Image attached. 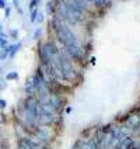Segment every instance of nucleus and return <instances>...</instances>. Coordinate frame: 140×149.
<instances>
[{
	"mask_svg": "<svg viewBox=\"0 0 140 149\" xmlns=\"http://www.w3.org/2000/svg\"><path fill=\"white\" fill-rule=\"evenodd\" d=\"M37 21H38V23H42V21H43V16H42L41 13H39L38 17H37Z\"/></svg>",
	"mask_w": 140,
	"mask_h": 149,
	"instance_id": "nucleus-15",
	"label": "nucleus"
},
{
	"mask_svg": "<svg viewBox=\"0 0 140 149\" xmlns=\"http://www.w3.org/2000/svg\"><path fill=\"white\" fill-rule=\"evenodd\" d=\"M38 1H41V0H38Z\"/></svg>",
	"mask_w": 140,
	"mask_h": 149,
	"instance_id": "nucleus-20",
	"label": "nucleus"
},
{
	"mask_svg": "<svg viewBox=\"0 0 140 149\" xmlns=\"http://www.w3.org/2000/svg\"><path fill=\"white\" fill-rule=\"evenodd\" d=\"M6 79H7V80H17V79H18V73H17V72H8V73L6 74Z\"/></svg>",
	"mask_w": 140,
	"mask_h": 149,
	"instance_id": "nucleus-5",
	"label": "nucleus"
},
{
	"mask_svg": "<svg viewBox=\"0 0 140 149\" xmlns=\"http://www.w3.org/2000/svg\"><path fill=\"white\" fill-rule=\"evenodd\" d=\"M125 127L129 128L132 132H136L140 128V113H132L130 116L126 118Z\"/></svg>",
	"mask_w": 140,
	"mask_h": 149,
	"instance_id": "nucleus-2",
	"label": "nucleus"
},
{
	"mask_svg": "<svg viewBox=\"0 0 140 149\" xmlns=\"http://www.w3.org/2000/svg\"><path fill=\"white\" fill-rule=\"evenodd\" d=\"M52 25H53V31L56 34V38H58L59 42H62V45L65 47V49L67 48H73V47H80L81 44L79 41L77 35L62 23L60 18H53L52 21Z\"/></svg>",
	"mask_w": 140,
	"mask_h": 149,
	"instance_id": "nucleus-1",
	"label": "nucleus"
},
{
	"mask_svg": "<svg viewBox=\"0 0 140 149\" xmlns=\"http://www.w3.org/2000/svg\"><path fill=\"white\" fill-rule=\"evenodd\" d=\"M10 35H11L13 38H17V37H18V31H17V30H11V31H10Z\"/></svg>",
	"mask_w": 140,
	"mask_h": 149,
	"instance_id": "nucleus-13",
	"label": "nucleus"
},
{
	"mask_svg": "<svg viewBox=\"0 0 140 149\" xmlns=\"http://www.w3.org/2000/svg\"><path fill=\"white\" fill-rule=\"evenodd\" d=\"M1 40H3V37H1V35H0V42H1Z\"/></svg>",
	"mask_w": 140,
	"mask_h": 149,
	"instance_id": "nucleus-17",
	"label": "nucleus"
},
{
	"mask_svg": "<svg viewBox=\"0 0 140 149\" xmlns=\"http://www.w3.org/2000/svg\"><path fill=\"white\" fill-rule=\"evenodd\" d=\"M55 8H56L55 1H53V0H49V1L46 3V10H48V13H49V14H53V13H55Z\"/></svg>",
	"mask_w": 140,
	"mask_h": 149,
	"instance_id": "nucleus-3",
	"label": "nucleus"
},
{
	"mask_svg": "<svg viewBox=\"0 0 140 149\" xmlns=\"http://www.w3.org/2000/svg\"><path fill=\"white\" fill-rule=\"evenodd\" d=\"M38 14H39V10H38V8H34V10H31L30 20H31L32 23H35V21H37V17H38Z\"/></svg>",
	"mask_w": 140,
	"mask_h": 149,
	"instance_id": "nucleus-4",
	"label": "nucleus"
},
{
	"mask_svg": "<svg viewBox=\"0 0 140 149\" xmlns=\"http://www.w3.org/2000/svg\"><path fill=\"white\" fill-rule=\"evenodd\" d=\"M0 82H1V79H0Z\"/></svg>",
	"mask_w": 140,
	"mask_h": 149,
	"instance_id": "nucleus-19",
	"label": "nucleus"
},
{
	"mask_svg": "<svg viewBox=\"0 0 140 149\" xmlns=\"http://www.w3.org/2000/svg\"><path fill=\"white\" fill-rule=\"evenodd\" d=\"M13 6L16 8H18V11L21 13V8H20V0H13Z\"/></svg>",
	"mask_w": 140,
	"mask_h": 149,
	"instance_id": "nucleus-9",
	"label": "nucleus"
},
{
	"mask_svg": "<svg viewBox=\"0 0 140 149\" xmlns=\"http://www.w3.org/2000/svg\"><path fill=\"white\" fill-rule=\"evenodd\" d=\"M0 35H1L3 38H7V37L4 35V33H3V28H1V24H0Z\"/></svg>",
	"mask_w": 140,
	"mask_h": 149,
	"instance_id": "nucleus-16",
	"label": "nucleus"
},
{
	"mask_svg": "<svg viewBox=\"0 0 140 149\" xmlns=\"http://www.w3.org/2000/svg\"><path fill=\"white\" fill-rule=\"evenodd\" d=\"M107 3H109L108 0H95V1H94V6H95V7H105Z\"/></svg>",
	"mask_w": 140,
	"mask_h": 149,
	"instance_id": "nucleus-6",
	"label": "nucleus"
},
{
	"mask_svg": "<svg viewBox=\"0 0 140 149\" xmlns=\"http://www.w3.org/2000/svg\"><path fill=\"white\" fill-rule=\"evenodd\" d=\"M86 1H95V0H86Z\"/></svg>",
	"mask_w": 140,
	"mask_h": 149,
	"instance_id": "nucleus-18",
	"label": "nucleus"
},
{
	"mask_svg": "<svg viewBox=\"0 0 140 149\" xmlns=\"http://www.w3.org/2000/svg\"><path fill=\"white\" fill-rule=\"evenodd\" d=\"M38 0H31L30 1V10H34V8H37V6H38Z\"/></svg>",
	"mask_w": 140,
	"mask_h": 149,
	"instance_id": "nucleus-7",
	"label": "nucleus"
},
{
	"mask_svg": "<svg viewBox=\"0 0 140 149\" xmlns=\"http://www.w3.org/2000/svg\"><path fill=\"white\" fill-rule=\"evenodd\" d=\"M7 107V101L3 99H0V108H6Z\"/></svg>",
	"mask_w": 140,
	"mask_h": 149,
	"instance_id": "nucleus-11",
	"label": "nucleus"
},
{
	"mask_svg": "<svg viewBox=\"0 0 140 149\" xmlns=\"http://www.w3.org/2000/svg\"><path fill=\"white\" fill-rule=\"evenodd\" d=\"M39 35H41V28H37V30H35V33H34V38H35V40H38V37H39Z\"/></svg>",
	"mask_w": 140,
	"mask_h": 149,
	"instance_id": "nucleus-10",
	"label": "nucleus"
},
{
	"mask_svg": "<svg viewBox=\"0 0 140 149\" xmlns=\"http://www.w3.org/2000/svg\"><path fill=\"white\" fill-rule=\"evenodd\" d=\"M8 56V54H7V51L6 49H0V59L3 61V59H6Z\"/></svg>",
	"mask_w": 140,
	"mask_h": 149,
	"instance_id": "nucleus-8",
	"label": "nucleus"
},
{
	"mask_svg": "<svg viewBox=\"0 0 140 149\" xmlns=\"http://www.w3.org/2000/svg\"><path fill=\"white\" fill-rule=\"evenodd\" d=\"M6 7H7V1H6V0H0V8L4 10Z\"/></svg>",
	"mask_w": 140,
	"mask_h": 149,
	"instance_id": "nucleus-12",
	"label": "nucleus"
},
{
	"mask_svg": "<svg viewBox=\"0 0 140 149\" xmlns=\"http://www.w3.org/2000/svg\"><path fill=\"white\" fill-rule=\"evenodd\" d=\"M10 13H11V8L7 6V7L4 8V16H6V17H10Z\"/></svg>",
	"mask_w": 140,
	"mask_h": 149,
	"instance_id": "nucleus-14",
	"label": "nucleus"
}]
</instances>
